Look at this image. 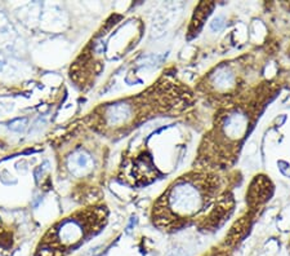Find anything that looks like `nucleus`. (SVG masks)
Returning a JSON list of instances; mask_svg holds the SVG:
<instances>
[{
  "label": "nucleus",
  "instance_id": "nucleus-1",
  "mask_svg": "<svg viewBox=\"0 0 290 256\" xmlns=\"http://www.w3.org/2000/svg\"><path fill=\"white\" fill-rule=\"evenodd\" d=\"M227 198L223 192L221 179L210 172H190L183 175L170 185L153 206V224L164 230L176 229L199 219L210 210L212 219L223 216L221 208H230L231 204L218 206ZM218 220V219H217Z\"/></svg>",
  "mask_w": 290,
  "mask_h": 256
},
{
  "label": "nucleus",
  "instance_id": "nucleus-2",
  "mask_svg": "<svg viewBox=\"0 0 290 256\" xmlns=\"http://www.w3.org/2000/svg\"><path fill=\"white\" fill-rule=\"evenodd\" d=\"M255 115L253 105H235L219 117L214 129L205 138V154L201 157L209 164H228L236 155V149L248 132L251 119Z\"/></svg>",
  "mask_w": 290,
  "mask_h": 256
},
{
  "label": "nucleus",
  "instance_id": "nucleus-3",
  "mask_svg": "<svg viewBox=\"0 0 290 256\" xmlns=\"http://www.w3.org/2000/svg\"><path fill=\"white\" fill-rule=\"evenodd\" d=\"M104 220L106 215L102 210L85 211L69 217L53 229V246L59 249L75 246L93 230H99L98 228Z\"/></svg>",
  "mask_w": 290,
  "mask_h": 256
},
{
  "label": "nucleus",
  "instance_id": "nucleus-4",
  "mask_svg": "<svg viewBox=\"0 0 290 256\" xmlns=\"http://www.w3.org/2000/svg\"><path fill=\"white\" fill-rule=\"evenodd\" d=\"M238 76L235 69L230 65H222L215 69L214 74L209 76V85L214 91L226 93L236 87Z\"/></svg>",
  "mask_w": 290,
  "mask_h": 256
},
{
  "label": "nucleus",
  "instance_id": "nucleus-5",
  "mask_svg": "<svg viewBox=\"0 0 290 256\" xmlns=\"http://www.w3.org/2000/svg\"><path fill=\"white\" fill-rule=\"evenodd\" d=\"M70 170L76 176H82V175L87 174L91 168L93 167V159L91 155L85 151H78L72 155V158L69 162Z\"/></svg>",
  "mask_w": 290,
  "mask_h": 256
},
{
  "label": "nucleus",
  "instance_id": "nucleus-6",
  "mask_svg": "<svg viewBox=\"0 0 290 256\" xmlns=\"http://www.w3.org/2000/svg\"><path fill=\"white\" fill-rule=\"evenodd\" d=\"M166 256H190L186 250L182 247H176V249L170 250L169 253L166 254Z\"/></svg>",
  "mask_w": 290,
  "mask_h": 256
},
{
  "label": "nucleus",
  "instance_id": "nucleus-7",
  "mask_svg": "<svg viewBox=\"0 0 290 256\" xmlns=\"http://www.w3.org/2000/svg\"><path fill=\"white\" fill-rule=\"evenodd\" d=\"M222 26H223V18H222V17L215 18V20L212 22V29L214 30V31L215 30H217V31H218V30H221Z\"/></svg>",
  "mask_w": 290,
  "mask_h": 256
},
{
  "label": "nucleus",
  "instance_id": "nucleus-8",
  "mask_svg": "<svg viewBox=\"0 0 290 256\" xmlns=\"http://www.w3.org/2000/svg\"><path fill=\"white\" fill-rule=\"evenodd\" d=\"M213 256H217V255H213Z\"/></svg>",
  "mask_w": 290,
  "mask_h": 256
}]
</instances>
